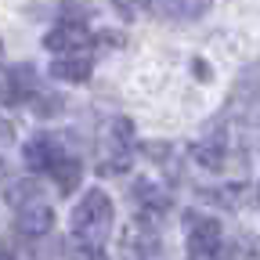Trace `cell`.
Instances as JSON below:
<instances>
[{"label":"cell","instance_id":"6da1fadb","mask_svg":"<svg viewBox=\"0 0 260 260\" xmlns=\"http://www.w3.org/2000/svg\"><path fill=\"white\" fill-rule=\"evenodd\" d=\"M112 232V203H109V195L102 188H94L87 191L76 213H73V235L87 246H102Z\"/></svg>","mask_w":260,"mask_h":260},{"label":"cell","instance_id":"8fae6325","mask_svg":"<svg viewBox=\"0 0 260 260\" xmlns=\"http://www.w3.org/2000/svg\"><path fill=\"white\" fill-rule=\"evenodd\" d=\"M0 260H15V256H0Z\"/></svg>","mask_w":260,"mask_h":260},{"label":"cell","instance_id":"ba28073f","mask_svg":"<svg viewBox=\"0 0 260 260\" xmlns=\"http://www.w3.org/2000/svg\"><path fill=\"white\" fill-rule=\"evenodd\" d=\"M51 76L69 80V83H80V80L90 76V61H87V54H65V58H58L51 65Z\"/></svg>","mask_w":260,"mask_h":260},{"label":"cell","instance_id":"52a82bcc","mask_svg":"<svg viewBox=\"0 0 260 260\" xmlns=\"http://www.w3.org/2000/svg\"><path fill=\"white\" fill-rule=\"evenodd\" d=\"M152 4H155L159 15H167V18L191 22V18H199V15L210 8V0H152Z\"/></svg>","mask_w":260,"mask_h":260},{"label":"cell","instance_id":"8992f818","mask_svg":"<svg viewBox=\"0 0 260 260\" xmlns=\"http://www.w3.org/2000/svg\"><path fill=\"white\" fill-rule=\"evenodd\" d=\"M51 224H54V213L44 206V203H18V217H15V228H18V235H29V239H40L51 232Z\"/></svg>","mask_w":260,"mask_h":260},{"label":"cell","instance_id":"277c9868","mask_svg":"<svg viewBox=\"0 0 260 260\" xmlns=\"http://www.w3.org/2000/svg\"><path fill=\"white\" fill-rule=\"evenodd\" d=\"M65 155H69V152H65L54 138H32L25 145V167L37 170V174H51Z\"/></svg>","mask_w":260,"mask_h":260},{"label":"cell","instance_id":"30bf717a","mask_svg":"<svg viewBox=\"0 0 260 260\" xmlns=\"http://www.w3.org/2000/svg\"><path fill=\"white\" fill-rule=\"evenodd\" d=\"M69 260H105V253H102V246H87V242H80V246L69 253Z\"/></svg>","mask_w":260,"mask_h":260},{"label":"cell","instance_id":"3957f363","mask_svg":"<svg viewBox=\"0 0 260 260\" xmlns=\"http://www.w3.org/2000/svg\"><path fill=\"white\" fill-rule=\"evenodd\" d=\"M40 94V83L32 76V69L15 65V69H0V102H25V98Z\"/></svg>","mask_w":260,"mask_h":260},{"label":"cell","instance_id":"7a4b0ae2","mask_svg":"<svg viewBox=\"0 0 260 260\" xmlns=\"http://www.w3.org/2000/svg\"><path fill=\"white\" fill-rule=\"evenodd\" d=\"M188 260H224L220 224L210 220L206 213L188 217Z\"/></svg>","mask_w":260,"mask_h":260},{"label":"cell","instance_id":"5b68a950","mask_svg":"<svg viewBox=\"0 0 260 260\" xmlns=\"http://www.w3.org/2000/svg\"><path fill=\"white\" fill-rule=\"evenodd\" d=\"M47 51H65V54H83L90 44H94V37L83 29V25H76V22H65V25H58V29H51L47 32Z\"/></svg>","mask_w":260,"mask_h":260},{"label":"cell","instance_id":"9c48e42d","mask_svg":"<svg viewBox=\"0 0 260 260\" xmlns=\"http://www.w3.org/2000/svg\"><path fill=\"white\" fill-rule=\"evenodd\" d=\"M195 159H199L203 167H210V170H217L220 162H224V130L220 126L213 130V138H206V141L195 145Z\"/></svg>","mask_w":260,"mask_h":260}]
</instances>
